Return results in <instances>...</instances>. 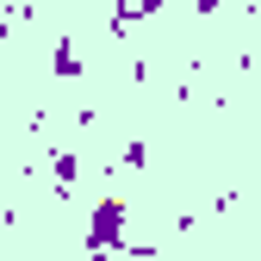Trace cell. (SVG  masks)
<instances>
[{
  "label": "cell",
  "instance_id": "cell-1",
  "mask_svg": "<svg viewBox=\"0 0 261 261\" xmlns=\"http://www.w3.org/2000/svg\"><path fill=\"white\" fill-rule=\"evenodd\" d=\"M130 205L124 199H100V205H93V218H87V230H81V243L87 249H124L130 237Z\"/></svg>",
  "mask_w": 261,
  "mask_h": 261
},
{
  "label": "cell",
  "instance_id": "cell-2",
  "mask_svg": "<svg viewBox=\"0 0 261 261\" xmlns=\"http://www.w3.org/2000/svg\"><path fill=\"white\" fill-rule=\"evenodd\" d=\"M50 168H56V193H75V180H81L75 149H56V155H50Z\"/></svg>",
  "mask_w": 261,
  "mask_h": 261
},
{
  "label": "cell",
  "instance_id": "cell-3",
  "mask_svg": "<svg viewBox=\"0 0 261 261\" xmlns=\"http://www.w3.org/2000/svg\"><path fill=\"white\" fill-rule=\"evenodd\" d=\"M56 75H62V81H75V75H81V50H75L69 38L56 44Z\"/></svg>",
  "mask_w": 261,
  "mask_h": 261
},
{
  "label": "cell",
  "instance_id": "cell-4",
  "mask_svg": "<svg viewBox=\"0 0 261 261\" xmlns=\"http://www.w3.org/2000/svg\"><path fill=\"white\" fill-rule=\"evenodd\" d=\"M130 13H137V19H149V13H162V0H130Z\"/></svg>",
  "mask_w": 261,
  "mask_h": 261
},
{
  "label": "cell",
  "instance_id": "cell-5",
  "mask_svg": "<svg viewBox=\"0 0 261 261\" xmlns=\"http://www.w3.org/2000/svg\"><path fill=\"white\" fill-rule=\"evenodd\" d=\"M224 7V0H193V13H218Z\"/></svg>",
  "mask_w": 261,
  "mask_h": 261
}]
</instances>
